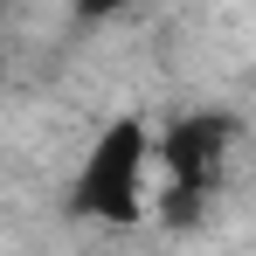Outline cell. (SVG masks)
Instances as JSON below:
<instances>
[{
	"label": "cell",
	"instance_id": "obj_1",
	"mask_svg": "<svg viewBox=\"0 0 256 256\" xmlns=\"http://www.w3.org/2000/svg\"><path fill=\"white\" fill-rule=\"evenodd\" d=\"M152 187H160V173H152V118L146 111H118L84 146L62 214L84 222V228H104V236H125V228L152 222Z\"/></svg>",
	"mask_w": 256,
	"mask_h": 256
},
{
	"label": "cell",
	"instance_id": "obj_3",
	"mask_svg": "<svg viewBox=\"0 0 256 256\" xmlns=\"http://www.w3.org/2000/svg\"><path fill=\"white\" fill-rule=\"evenodd\" d=\"M160 0H76V21H125V14H146Z\"/></svg>",
	"mask_w": 256,
	"mask_h": 256
},
{
	"label": "cell",
	"instance_id": "obj_2",
	"mask_svg": "<svg viewBox=\"0 0 256 256\" xmlns=\"http://www.w3.org/2000/svg\"><path fill=\"white\" fill-rule=\"evenodd\" d=\"M236 118L228 111H180L166 125L152 132V173H160V187H152V214L173 222V228H194L201 208H208V194L222 187V173H228V152H236Z\"/></svg>",
	"mask_w": 256,
	"mask_h": 256
}]
</instances>
